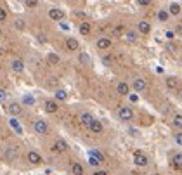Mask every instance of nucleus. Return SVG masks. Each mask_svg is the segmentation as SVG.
I'll use <instances>...</instances> for the list:
<instances>
[{"label":"nucleus","instance_id":"nucleus-1","mask_svg":"<svg viewBox=\"0 0 182 175\" xmlns=\"http://www.w3.org/2000/svg\"><path fill=\"white\" fill-rule=\"evenodd\" d=\"M33 130L38 133V135H45L49 132V125L45 120H37V122H33Z\"/></svg>","mask_w":182,"mask_h":175},{"label":"nucleus","instance_id":"nucleus-2","mask_svg":"<svg viewBox=\"0 0 182 175\" xmlns=\"http://www.w3.org/2000/svg\"><path fill=\"white\" fill-rule=\"evenodd\" d=\"M118 118H120L122 122H130V120L134 118V111H132V108H129V106L120 108V111H118Z\"/></svg>","mask_w":182,"mask_h":175},{"label":"nucleus","instance_id":"nucleus-3","mask_svg":"<svg viewBox=\"0 0 182 175\" xmlns=\"http://www.w3.org/2000/svg\"><path fill=\"white\" fill-rule=\"evenodd\" d=\"M66 149H68V144H66V140H63V139H57L52 146V151H56V153H64Z\"/></svg>","mask_w":182,"mask_h":175},{"label":"nucleus","instance_id":"nucleus-4","mask_svg":"<svg viewBox=\"0 0 182 175\" xmlns=\"http://www.w3.org/2000/svg\"><path fill=\"white\" fill-rule=\"evenodd\" d=\"M49 17H50L52 21H63L64 12L61 11V9H50V11H49Z\"/></svg>","mask_w":182,"mask_h":175},{"label":"nucleus","instance_id":"nucleus-5","mask_svg":"<svg viewBox=\"0 0 182 175\" xmlns=\"http://www.w3.org/2000/svg\"><path fill=\"white\" fill-rule=\"evenodd\" d=\"M134 161H135V165H137V166H146V165L149 163V161H147V156H146V154H142V153H135Z\"/></svg>","mask_w":182,"mask_h":175},{"label":"nucleus","instance_id":"nucleus-6","mask_svg":"<svg viewBox=\"0 0 182 175\" xmlns=\"http://www.w3.org/2000/svg\"><path fill=\"white\" fill-rule=\"evenodd\" d=\"M116 92L120 96H129L130 94V85L125 83V82H120V83L116 85Z\"/></svg>","mask_w":182,"mask_h":175},{"label":"nucleus","instance_id":"nucleus-7","mask_svg":"<svg viewBox=\"0 0 182 175\" xmlns=\"http://www.w3.org/2000/svg\"><path fill=\"white\" fill-rule=\"evenodd\" d=\"M111 38H107V37H102L97 40V49H101V50H106V49L111 47Z\"/></svg>","mask_w":182,"mask_h":175},{"label":"nucleus","instance_id":"nucleus-8","mask_svg":"<svg viewBox=\"0 0 182 175\" xmlns=\"http://www.w3.org/2000/svg\"><path fill=\"white\" fill-rule=\"evenodd\" d=\"M28 161L31 165H40L42 163V156H40L37 151H30V153H28Z\"/></svg>","mask_w":182,"mask_h":175},{"label":"nucleus","instance_id":"nucleus-9","mask_svg":"<svg viewBox=\"0 0 182 175\" xmlns=\"http://www.w3.org/2000/svg\"><path fill=\"white\" fill-rule=\"evenodd\" d=\"M89 128H90L92 133H101L102 132V123L99 122V120H96V118H94V120L90 122V125H89Z\"/></svg>","mask_w":182,"mask_h":175},{"label":"nucleus","instance_id":"nucleus-10","mask_svg":"<svg viewBox=\"0 0 182 175\" xmlns=\"http://www.w3.org/2000/svg\"><path fill=\"white\" fill-rule=\"evenodd\" d=\"M4 158H5L7 161H14V159L17 158V149L16 148H7L5 153H4Z\"/></svg>","mask_w":182,"mask_h":175},{"label":"nucleus","instance_id":"nucleus-11","mask_svg":"<svg viewBox=\"0 0 182 175\" xmlns=\"http://www.w3.org/2000/svg\"><path fill=\"white\" fill-rule=\"evenodd\" d=\"M78 47H80V43H78V40H76V38H68V40H66V49H68V50H71V52H75V50H78Z\"/></svg>","mask_w":182,"mask_h":175},{"label":"nucleus","instance_id":"nucleus-12","mask_svg":"<svg viewBox=\"0 0 182 175\" xmlns=\"http://www.w3.org/2000/svg\"><path fill=\"white\" fill-rule=\"evenodd\" d=\"M132 87H134L135 92H142L146 89V82L142 78H135L134 82H132Z\"/></svg>","mask_w":182,"mask_h":175},{"label":"nucleus","instance_id":"nucleus-13","mask_svg":"<svg viewBox=\"0 0 182 175\" xmlns=\"http://www.w3.org/2000/svg\"><path fill=\"white\" fill-rule=\"evenodd\" d=\"M43 108H45V111L47 113H56L57 111V102L52 101V99H49V101H45V104H43Z\"/></svg>","mask_w":182,"mask_h":175},{"label":"nucleus","instance_id":"nucleus-14","mask_svg":"<svg viewBox=\"0 0 182 175\" xmlns=\"http://www.w3.org/2000/svg\"><path fill=\"white\" fill-rule=\"evenodd\" d=\"M137 30H139L142 35H147V33L151 31V24L147 21H139L137 23Z\"/></svg>","mask_w":182,"mask_h":175},{"label":"nucleus","instance_id":"nucleus-15","mask_svg":"<svg viewBox=\"0 0 182 175\" xmlns=\"http://www.w3.org/2000/svg\"><path fill=\"white\" fill-rule=\"evenodd\" d=\"M23 108L19 102H12V104H9V113H11L12 116H17V115H21Z\"/></svg>","mask_w":182,"mask_h":175},{"label":"nucleus","instance_id":"nucleus-16","mask_svg":"<svg viewBox=\"0 0 182 175\" xmlns=\"http://www.w3.org/2000/svg\"><path fill=\"white\" fill-rule=\"evenodd\" d=\"M11 68H12V71H16V73H21L23 69H24V63H23L21 59H14L11 63Z\"/></svg>","mask_w":182,"mask_h":175},{"label":"nucleus","instance_id":"nucleus-17","mask_svg":"<svg viewBox=\"0 0 182 175\" xmlns=\"http://www.w3.org/2000/svg\"><path fill=\"white\" fill-rule=\"evenodd\" d=\"M92 120H94V116H92L90 113H82V115H80V122H82V125H85V127L90 125Z\"/></svg>","mask_w":182,"mask_h":175},{"label":"nucleus","instance_id":"nucleus-18","mask_svg":"<svg viewBox=\"0 0 182 175\" xmlns=\"http://www.w3.org/2000/svg\"><path fill=\"white\" fill-rule=\"evenodd\" d=\"M165 85H166V89H177V87H179V80H177L175 76H168V78L165 80Z\"/></svg>","mask_w":182,"mask_h":175},{"label":"nucleus","instance_id":"nucleus-19","mask_svg":"<svg viewBox=\"0 0 182 175\" xmlns=\"http://www.w3.org/2000/svg\"><path fill=\"white\" fill-rule=\"evenodd\" d=\"M83 166H82L80 163H71V173L73 175H83Z\"/></svg>","mask_w":182,"mask_h":175},{"label":"nucleus","instance_id":"nucleus-20","mask_svg":"<svg viewBox=\"0 0 182 175\" xmlns=\"http://www.w3.org/2000/svg\"><path fill=\"white\" fill-rule=\"evenodd\" d=\"M168 12H170L172 16H179V14H180V5H179L177 2H172L170 7H168Z\"/></svg>","mask_w":182,"mask_h":175},{"label":"nucleus","instance_id":"nucleus-21","mask_svg":"<svg viewBox=\"0 0 182 175\" xmlns=\"http://www.w3.org/2000/svg\"><path fill=\"white\" fill-rule=\"evenodd\" d=\"M59 61H61V59H59V56H57V54L50 52V54L47 56V63L50 64V66H56V64H59Z\"/></svg>","mask_w":182,"mask_h":175},{"label":"nucleus","instance_id":"nucleus-22","mask_svg":"<svg viewBox=\"0 0 182 175\" xmlns=\"http://www.w3.org/2000/svg\"><path fill=\"white\" fill-rule=\"evenodd\" d=\"M56 101H66L68 99V94H66V90H63V89H59V90H56Z\"/></svg>","mask_w":182,"mask_h":175},{"label":"nucleus","instance_id":"nucleus-23","mask_svg":"<svg viewBox=\"0 0 182 175\" xmlns=\"http://www.w3.org/2000/svg\"><path fill=\"white\" fill-rule=\"evenodd\" d=\"M78 30H80L82 35H89V33H90V24H89L87 21H83L80 24V28H78Z\"/></svg>","mask_w":182,"mask_h":175},{"label":"nucleus","instance_id":"nucleus-24","mask_svg":"<svg viewBox=\"0 0 182 175\" xmlns=\"http://www.w3.org/2000/svg\"><path fill=\"white\" fill-rule=\"evenodd\" d=\"M168 17H170V12H168V11H165V9L158 12V19H160L161 23H166V21H168Z\"/></svg>","mask_w":182,"mask_h":175},{"label":"nucleus","instance_id":"nucleus-25","mask_svg":"<svg viewBox=\"0 0 182 175\" xmlns=\"http://www.w3.org/2000/svg\"><path fill=\"white\" fill-rule=\"evenodd\" d=\"M172 163L175 165L177 168H182V153L175 154V156H173V159H172Z\"/></svg>","mask_w":182,"mask_h":175},{"label":"nucleus","instance_id":"nucleus-26","mask_svg":"<svg viewBox=\"0 0 182 175\" xmlns=\"http://www.w3.org/2000/svg\"><path fill=\"white\" fill-rule=\"evenodd\" d=\"M172 123H173V127H175V128H179V130H180V128H182V115H175Z\"/></svg>","mask_w":182,"mask_h":175},{"label":"nucleus","instance_id":"nucleus-27","mask_svg":"<svg viewBox=\"0 0 182 175\" xmlns=\"http://www.w3.org/2000/svg\"><path fill=\"white\" fill-rule=\"evenodd\" d=\"M14 28H16V30H24V28H26L24 19H21V17H19V19H16V21H14Z\"/></svg>","mask_w":182,"mask_h":175},{"label":"nucleus","instance_id":"nucleus-28","mask_svg":"<svg viewBox=\"0 0 182 175\" xmlns=\"http://www.w3.org/2000/svg\"><path fill=\"white\" fill-rule=\"evenodd\" d=\"M11 127L14 128V130H16L17 133H23V130H21V127H19V123H17L16 118H12V120H11Z\"/></svg>","mask_w":182,"mask_h":175},{"label":"nucleus","instance_id":"nucleus-29","mask_svg":"<svg viewBox=\"0 0 182 175\" xmlns=\"http://www.w3.org/2000/svg\"><path fill=\"white\" fill-rule=\"evenodd\" d=\"M78 59H80V63H82V64H90V57H89L85 52H82Z\"/></svg>","mask_w":182,"mask_h":175},{"label":"nucleus","instance_id":"nucleus-30","mask_svg":"<svg viewBox=\"0 0 182 175\" xmlns=\"http://www.w3.org/2000/svg\"><path fill=\"white\" fill-rule=\"evenodd\" d=\"M122 35H123V26L113 28V37H122Z\"/></svg>","mask_w":182,"mask_h":175},{"label":"nucleus","instance_id":"nucleus-31","mask_svg":"<svg viewBox=\"0 0 182 175\" xmlns=\"http://www.w3.org/2000/svg\"><path fill=\"white\" fill-rule=\"evenodd\" d=\"M24 5L30 7V9H35L38 5V0H24Z\"/></svg>","mask_w":182,"mask_h":175},{"label":"nucleus","instance_id":"nucleus-32","mask_svg":"<svg viewBox=\"0 0 182 175\" xmlns=\"http://www.w3.org/2000/svg\"><path fill=\"white\" fill-rule=\"evenodd\" d=\"M23 102H24L26 106H31V104H35V99H33L31 96H24L23 97Z\"/></svg>","mask_w":182,"mask_h":175},{"label":"nucleus","instance_id":"nucleus-33","mask_svg":"<svg viewBox=\"0 0 182 175\" xmlns=\"http://www.w3.org/2000/svg\"><path fill=\"white\" fill-rule=\"evenodd\" d=\"M135 37H137V35H135V31H127V40H129L130 43H134L135 40H137Z\"/></svg>","mask_w":182,"mask_h":175},{"label":"nucleus","instance_id":"nucleus-34","mask_svg":"<svg viewBox=\"0 0 182 175\" xmlns=\"http://www.w3.org/2000/svg\"><path fill=\"white\" fill-rule=\"evenodd\" d=\"M90 156H94V158H97V159H99V161H101V163H102V161H104V156H102V154L99 153V151H92V153H90Z\"/></svg>","mask_w":182,"mask_h":175},{"label":"nucleus","instance_id":"nucleus-35","mask_svg":"<svg viewBox=\"0 0 182 175\" xmlns=\"http://www.w3.org/2000/svg\"><path fill=\"white\" fill-rule=\"evenodd\" d=\"M7 19V11L5 9H2V7H0V23H4Z\"/></svg>","mask_w":182,"mask_h":175},{"label":"nucleus","instance_id":"nucleus-36","mask_svg":"<svg viewBox=\"0 0 182 175\" xmlns=\"http://www.w3.org/2000/svg\"><path fill=\"white\" fill-rule=\"evenodd\" d=\"M5 99H7V92L4 89H0V102H5Z\"/></svg>","mask_w":182,"mask_h":175},{"label":"nucleus","instance_id":"nucleus-37","mask_svg":"<svg viewBox=\"0 0 182 175\" xmlns=\"http://www.w3.org/2000/svg\"><path fill=\"white\" fill-rule=\"evenodd\" d=\"M137 4L142 7H147V5H151V0H137Z\"/></svg>","mask_w":182,"mask_h":175},{"label":"nucleus","instance_id":"nucleus-38","mask_svg":"<svg viewBox=\"0 0 182 175\" xmlns=\"http://www.w3.org/2000/svg\"><path fill=\"white\" fill-rule=\"evenodd\" d=\"M90 165L92 166H97V165H101V161H99L97 158H94V156H90Z\"/></svg>","mask_w":182,"mask_h":175},{"label":"nucleus","instance_id":"nucleus-39","mask_svg":"<svg viewBox=\"0 0 182 175\" xmlns=\"http://www.w3.org/2000/svg\"><path fill=\"white\" fill-rule=\"evenodd\" d=\"M175 142L179 144V146H182V132H179V133L175 135Z\"/></svg>","mask_w":182,"mask_h":175},{"label":"nucleus","instance_id":"nucleus-40","mask_svg":"<svg viewBox=\"0 0 182 175\" xmlns=\"http://www.w3.org/2000/svg\"><path fill=\"white\" fill-rule=\"evenodd\" d=\"M102 63L106 64V66H111V57H107V56H104V57H102Z\"/></svg>","mask_w":182,"mask_h":175},{"label":"nucleus","instance_id":"nucleus-41","mask_svg":"<svg viewBox=\"0 0 182 175\" xmlns=\"http://www.w3.org/2000/svg\"><path fill=\"white\" fill-rule=\"evenodd\" d=\"M129 96H130V101L132 102H139V97L135 96V94H129Z\"/></svg>","mask_w":182,"mask_h":175},{"label":"nucleus","instance_id":"nucleus-42","mask_svg":"<svg viewBox=\"0 0 182 175\" xmlns=\"http://www.w3.org/2000/svg\"><path fill=\"white\" fill-rule=\"evenodd\" d=\"M94 175H109V173H107V172H104V170H97Z\"/></svg>","mask_w":182,"mask_h":175},{"label":"nucleus","instance_id":"nucleus-43","mask_svg":"<svg viewBox=\"0 0 182 175\" xmlns=\"http://www.w3.org/2000/svg\"><path fill=\"white\" fill-rule=\"evenodd\" d=\"M38 42H45V35H38Z\"/></svg>","mask_w":182,"mask_h":175},{"label":"nucleus","instance_id":"nucleus-44","mask_svg":"<svg viewBox=\"0 0 182 175\" xmlns=\"http://www.w3.org/2000/svg\"><path fill=\"white\" fill-rule=\"evenodd\" d=\"M61 28H63V30H68V28H70V26H68L66 23H61Z\"/></svg>","mask_w":182,"mask_h":175},{"label":"nucleus","instance_id":"nucleus-45","mask_svg":"<svg viewBox=\"0 0 182 175\" xmlns=\"http://www.w3.org/2000/svg\"><path fill=\"white\" fill-rule=\"evenodd\" d=\"M130 133H134V135H139V130H135V128H132V130H130Z\"/></svg>","mask_w":182,"mask_h":175},{"label":"nucleus","instance_id":"nucleus-46","mask_svg":"<svg viewBox=\"0 0 182 175\" xmlns=\"http://www.w3.org/2000/svg\"><path fill=\"white\" fill-rule=\"evenodd\" d=\"M180 99H182V90H180Z\"/></svg>","mask_w":182,"mask_h":175},{"label":"nucleus","instance_id":"nucleus-47","mask_svg":"<svg viewBox=\"0 0 182 175\" xmlns=\"http://www.w3.org/2000/svg\"><path fill=\"white\" fill-rule=\"evenodd\" d=\"M0 35H2V30H0Z\"/></svg>","mask_w":182,"mask_h":175}]
</instances>
